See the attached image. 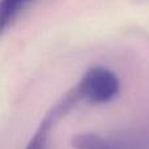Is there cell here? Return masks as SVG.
<instances>
[{"instance_id": "cell-1", "label": "cell", "mask_w": 149, "mask_h": 149, "mask_svg": "<svg viewBox=\"0 0 149 149\" xmlns=\"http://www.w3.org/2000/svg\"><path fill=\"white\" fill-rule=\"evenodd\" d=\"M74 149H149V126L98 134L82 132L72 137Z\"/></svg>"}, {"instance_id": "cell-2", "label": "cell", "mask_w": 149, "mask_h": 149, "mask_svg": "<svg viewBox=\"0 0 149 149\" xmlns=\"http://www.w3.org/2000/svg\"><path fill=\"white\" fill-rule=\"evenodd\" d=\"M81 102L102 105L114 101L120 92V80L118 74L103 65L89 67L80 80L73 85Z\"/></svg>"}, {"instance_id": "cell-3", "label": "cell", "mask_w": 149, "mask_h": 149, "mask_svg": "<svg viewBox=\"0 0 149 149\" xmlns=\"http://www.w3.org/2000/svg\"><path fill=\"white\" fill-rule=\"evenodd\" d=\"M81 102L77 92L72 86L41 119L38 127L36 128L33 136L30 137L25 149H49L50 135L56 123L63 119L70 111H72Z\"/></svg>"}, {"instance_id": "cell-4", "label": "cell", "mask_w": 149, "mask_h": 149, "mask_svg": "<svg viewBox=\"0 0 149 149\" xmlns=\"http://www.w3.org/2000/svg\"><path fill=\"white\" fill-rule=\"evenodd\" d=\"M41 0H1L0 1V30L5 33L33 5Z\"/></svg>"}]
</instances>
